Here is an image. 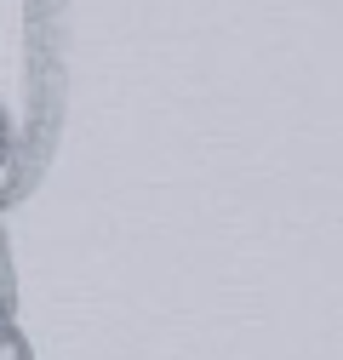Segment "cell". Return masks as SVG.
I'll return each mask as SVG.
<instances>
[]
</instances>
